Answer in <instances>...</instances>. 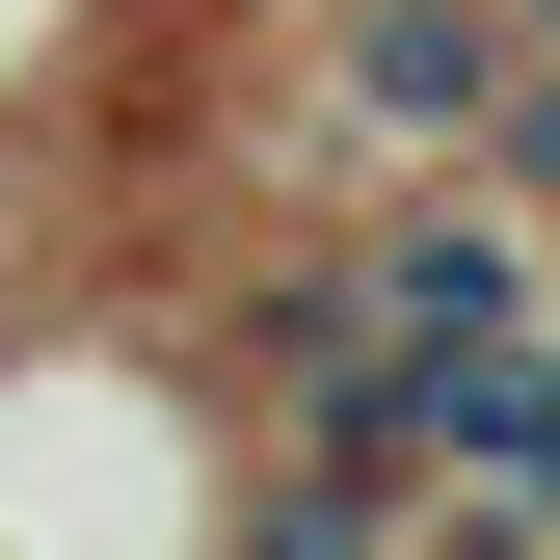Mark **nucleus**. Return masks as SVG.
I'll use <instances>...</instances> for the list:
<instances>
[{"label": "nucleus", "mask_w": 560, "mask_h": 560, "mask_svg": "<svg viewBox=\"0 0 560 560\" xmlns=\"http://www.w3.org/2000/svg\"><path fill=\"white\" fill-rule=\"evenodd\" d=\"M480 187L560 241V27H508V107H480Z\"/></svg>", "instance_id": "obj_1"}]
</instances>
